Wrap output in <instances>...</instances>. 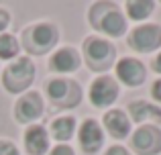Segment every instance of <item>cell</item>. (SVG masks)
<instances>
[{"label": "cell", "mask_w": 161, "mask_h": 155, "mask_svg": "<svg viewBox=\"0 0 161 155\" xmlns=\"http://www.w3.org/2000/svg\"><path fill=\"white\" fill-rule=\"evenodd\" d=\"M88 19H90V25L96 31L104 33L108 37H122L126 33V19L116 8V4H110V2L92 4Z\"/></svg>", "instance_id": "obj_1"}, {"label": "cell", "mask_w": 161, "mask_h": 155, "mask_svg": "<svg viewBox=\"0 0 161 155\" xmlns=\"http://www.w3.org/2000/svg\"><path fill=\"white\" fill-rule=\"evenodd\" d=\"M59 33L53 23H35L23 33L25 49L33 55H43L57 45Z\"/></svg>", "instance_id": "obj_2"}, {"label": "cell", "mask_w": 161, "mask_h": 155, "mask_svg": "<svg viewBox=\"0 0 161 155\" xmlns=\"http://www.w3.org/2000/svg\"><path fill=\"white\" fill-rule=\"evenodd\" d=\"M35 80V64L29 57H16L2 74V86L10 94L27 92Z\"/></svg>", "instance_id": "obj_3"}, {"label": "cell", "mask_w": 161, "mask_h": 155, "mask_svg": "<svg viewBox=\"0 0 161 155\" xmlns=\"http://www.w3.org/2000/svg\"><path fill=\"white\" fill-rule=\"evenodd\" d=\"M84 55L88 59V65L94 72H106L110 65L114 64L116 49L110 41L102 37H88L84 41Z\"/></svg>", "instance_id": "obj_4"}, {"label": "cell", "mask_w": 161, "mask_h": 155, "mask_svg": "<svg viewBox=\"0 0 161 155\" xmlns=\"http://www.w3.org/2000/svg\"><path fill=\"white\" fill-rule=\"evenodd\" d=\"M47 98L51 100V104L59 108H74L75 104H80L82 100V90L80 84L74 82L69 78H53L45 86Z\"/></svg>", "instance_id": "obj_5"}, {"label": "cell", "mask_w": 161, "mask_h": 155, "mask_svg": "<svg viewBox=\"0 0 161 155\" xmlns=\"http://www.w3.org/2000/svg\"><path fill=\"white\" fill-rule=\"evenodd\" d=\"M129 47L139 53H151L161 47V25H139L129 35Z\"/></svg>", "instance_id": "obj_6"}, {"label": "cell", "mask_w": 161, "mask_h": 155, "mask_svg": "<svg viewBox=\"0 0 161 155\" xmlns=\"http://www.w3.org/2000/svg\"><path fill=\"white\" fill-rule=\"evenodd\" d=\"M130 145L139 155H157L161 151V129L155 125H141L130 137Z\"/></svg>", "instance_id": "obj_7"}, {"label": "cell", "mask_w": 161, "mask_h": 155, "mask_svg": "<svg viewBox=\"0 0 161 155\" xmlns=\"http://www.w3.org/2000/svg\"><path fill=\"white\" fill-rule=\"evenodd\" d=\"M90 102L94 104L96 108H108L116 102L118 98V84L114 78L110 76H100L96 78L94 82L90 84Z\"/></svg>", "instance_id": "obj_8"}, {"label": "cell", "mask_w": 161, "mask_h": 155, "mask_svg": "<svg viewBox=\"0 0 161 155\" xmlns=\"http://www.w3.org/2000/svg\"><path fill=\"white\" fill-rule=\"evenodd\" d=\"M43 114V98L39 92H25L14 104V119L23 125L35 123Z\"/></svg>", "instance_id": "obj_9"}, {"label": "cell", "mask_w": 161, "mask_h": 155, "mask_svg": "<svg viewBox=\"0 0 161 155\" xmlns=\"http://www.w3.org/2000/svg\"><path fill=\"white\" fill-rule=\"evenodd\" d=\"M78 139H80V147H82L84 153H96L100 151L104 143V131L98 125V120L94 119H86L82 125H80L78 131Z\"/></svg>", "instance_id": "obj_10"}, {"label": "cell", "mask_w": 161, "mask_h": 155, "mask_svg": "<svg viewBox=\"0 0 161 155\" xmlns=\"http://www.w3.org/2000/svg\"><path fill=\"white\" fill-rule=\"evenodd\" d=\"M116 76L122 84L135 88V86H141V84L145 82L147 69H145V65L139 59H135V57H122V59L116 61Z\"/></svg>", "instance_id": "obj_11"}, {"label": "cell", "mask_w": 161, "mask_h": 155, "mask_svg": "<svg viewBox=\"0 0 161 155\" xmlns=\"http://www.w3.org/2000/svg\"><path fill=\"white\" fill-rule=\"evenodd\" d=\"M82 65V57L74 47H61L51 55L49 68L57 74H74Z\"/></svg>", "instance_id": "obj_12"}, {"label": "cell", "mask_w": 161, "mask_h": 155, "mask_svg": "<svg viewBox=\"0 0 161 155\" xmlns=\"http://www.w3.org/2000/svg\"><path fill=\"white\" fill-rule=\"evenodd\" d=\"M23 141L29 155H45L49 151V133L41 125H29L23 135Z\"/></svg>", "instance_id": "obj_13"}, {"label": "cell", "mask_w": 161, "mask_h": 155, "mask_svg": "<svg viewBox=\"0 0 161 155\" xmlns=\"http://www.w3.org/2000/svg\"><path fill=\"white\" fill-rule=\"evenodd\" d=\"M104 127L114 139H125L130 133V119L122 110H108L102 119Z\"/></svg>", "instance_id": "obj_14"}, {"label": "cell", "mask_w": 161, "mask_h": 155, "mask_svg": "<svg viewBox=\"0 0 161 155\" xmlns=\"http://www.w3.org/2000/svg\"><path fill=\"white\" fill-rule=\"evenodd\" d=\"M129 114L135 123H159L161 125V108L155 104H149L145 100H135L129 104Z\"/></svg>", "instance_id": "obj_15"}, {"label": "cell", "mask_w": 161, "mask_h": 155, "mask_svg": "<svg viewBox=\"0 0 161 155\" xmlns=\"http://www.w3.org/2000/svg\"><path fill=\"white\" fill-rule=\"evenodd\" d=\"M75 133V119L69 114L65 116H57V119L51 123V137L59 143H65L74 137Z\"/></svg>", "instance_id": "obj_16"}, {"label": "cell", "mask_w": 161, "mask_h": 155, "mask_svg": "<svg viewBox=\"0 0 161 155\" xmlns=\"http://www.w3.org/2000/svg\"><path fill=\"white\" fill-rule=\"evenodd\" d=\"M155 2L151 0H129L126 2V14L133 20H145L153 14Z\"/></svg>", "instance_id": "obj_17"}, {"label": "cell", "mask_w": 161, "mask_h": 155, "mask_svg": "<svg viewBox=\"0 0 161 155\" xmlns=\"http://www.w3.org/2000/svg\"><path fill=\"white\" fill-rule=\"evenodd\" d=\"M20 51V45L14 35L10 33H2L0 35V59H12Z\"/></svg>", "instance_id": "obj_18"}, {"label": "cell", "mask_w": 161, "mask_h": 155, "mask_svg": "<svg viewBox=\"0 0 161 155\" xmlns=\"http://www.w3.org/2000/svg\"><path fill=\"white\" fill-rule=\"evenodd\" d=\"M0 155H19V149H16L14 143L6 139H0Z\"/></svg>", "instance_id": "obj_19"}, {"label": "cell", "mask_w": 161, "mask_h": 155, "mask_svg": "<svg viewBox=\"0 0 161 155\" xmlns=\"http://www.w3.org/2000/svg\"><path fill=\"white\" fill-rule=\"evenodd\" d=\"M49 155H75V153L67 143H57L51 151H49Z\"/></svg>", "instance_id": "obj_20"}, {"label": "cell", "mask_w": 161, "mask_h": 155, "mask_svg": "<svg viewBox=\"0 0 161 155\" xmlns=\"http://www.w3.org/2000/svg\"><path fill=\"white\" fill-rule=\"evenodd\" d=\"M151 96H153V98L161 104V78L153 82V86H151Z\"/></svg>", "instance_id": "obj_21"}, {"label": "cell", "mask_w": 161, "mask_h": 155, "mask_svg": "<svg viewBox=\"0 0 161 155\" xmlns=\"http://www.w3.org/2000/svg\"><path fill=\"white\" fill-rule=\"evenodd\" d=\"M8 23H10V14H8L4 8H0V35H2L4 29L8 27Z\"/></svg>", "instance_id": "obj_22"}, {"label": "cell", "mask_w": 161, "mask_h": 155, "mask_svg": "<svg viewBox=\"0 0 161 155\" xmlns=\"http://www.w3.org/2000/svg\"><path fill=\"white\" fill-rule=\"evenodd\" d=\"M104 155H130L129 151H126L125 147H120V145H112V147L106 149V153Z\"/></svg>", "instance_id": "obj_23"}, {"label": "cell", "mask_w": 161, "mask_h": 155, "mask_svg": "<svg viewBox=\"0 0 161 155\" xmlns=\"http://www.w3.org/2000/svg\"><path fill=\"white\" fill-rule=\"evenodd\" d=\"M151 65H153V69H155L157 74H161V51L157 53V57L153 59V64H151Z\"/></svg>", "instance_id": "obj_24"}]
</instances>
